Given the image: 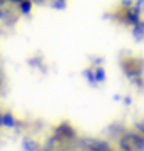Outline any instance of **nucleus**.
I'll use <instances>...</instances> for the list:
<instances>
[{
	"mask_svg": "<svg viewBox=\"0 0 144 151\" xmlns=\"http://www.w3.org/2000/svg\"><path fill=\"white\" fill-rule=\"evenodd\" d=\"M121 67H123L124 74L129 81L133 82L134 86L143 87L144 81H143V72H144V59H139V57H123L121 59Z\"/></svg>",
	"mask_w": 144,
	"mask_h": 151,
	"instance_id": "f257e3e1",
	"label": "nucleus"
},
{
	"mask_svg": "<svg viewBox=\"0 0 144 151\" xmlns=\"http://www.w3.org/2000/svg\"><path fill=\"white\" fill-rule=\"evenodd\" d=\"M0 126H2V114H0Z\"/></svg>",
	"mask_w": 144,
	"mask_h": 151,
	"instance_id": "f3484780",
	"label": "nucleus"
},
{
	"mask_svg": "<svg viewBox=\"0 0 144 151\" xmlns=\"http://www.w3.org/2000/svg\"><path fill=\"white\" fill-rule=\"evenodd\" d=\"M114 17H116L119 22H123L124 25H129V27H134V25H138L139 22L143 20V14H141L134 5L128 7V9H123V7L117 5Z\"/></svg>",
	"mask_w": 144,
	"mask_h": 151,
	"instance_id": "f03ea898",
	"label": "nucleus"
},
{
	"mask_svg": "<svg viewBox=\"0 0 144 151\" xmlns=\"http://www.w3.org/2000/svg\"><path fill=\"white\" fill-rule=\"evenodd\" d=\"M65 5H67V0H54L52 2V7L57 10H64Z\"/></svg>",
	"mask_w": 144,
	"mask_h": 151,
	"instance_id": "f8f14e48",
	"label": "nucleus"
},
{
	"mask_svg": "<svg viewBox=\"0 0 144 151\" xmlns=\"http://www.w3.org/2000/svg\"><path fill=\"white\" fill-rule=\"evenodd\" d=\"M22 150L24 151H37L39 145L34 139H30V138H25V139L22 141Z\"/></svg>",
	"mask_w": 144,
	"mask_h": 151,
	"instance_id": "6e6552de",
	"label": "nucleus"
},
{
	"mask_svg": "<svg viewBox=\"0 0 144 151\" xmlns=\"http://www.w3.org/2000/svg\"><path fill=\"white\" fill-rule=\"evenodd\" d=\"M117 146H119V151H134V150H133V146H131V143L128 141V138H126L124 134L119 138Z\"/></svg>",
	"mask_w": 144,
	"mask_h": 151,
	"instance_id": "9d476101",
	"label": "nucleus"
},
{
	"mask_svg": "<svg viewBox=\"0 0 144 151\" xmlns=\"http://www.w3.org/2000/svg\"><path fill=\"white\" fill-rule=\"evenodd\" d=\"M30 10H32V2L30 0H22L20 2V12L22 14H30Z\"/></svg>",
	"mask_w": 144,
	"mask_h": 151,
	"instance_id": "9b49d317",
	"label": "nucleus"
},
{
	"mask_svg": "<svg viewBox=\"0 0 144 151\" xmlns=\"http://www.w3.org/2000/svg\"><path fill=\"white\" fill-rule=\"evenodd\" d=\"M94 77H96V82H97V86H99V84H104V82L107 81L106 69H104L102 65H97V67H94Z\"/></svg>",
	"mask_w": 144,
	"mask_h": 151,
	"instance_id": "0eeeda50",
	"label": "nucleus"
},
{
	"mask_svg": "<svg viewBox=\"0 0 144 151\" xmlns=\"http://www.w3.org/2000/svg\"><path fill=\"white\" fill-rule=\"evenodd\" d=\"M131 34H133V39H134V40L143 42V40H144V20H141L138 25L131 27Z\"/></svg>",
	"mask_w": 144,
	"mask_h": 151,
	"instance_id": "39448f33",
	"label": "nucleus"
},
{
	"mask_svg": "<svg viewBox=\"0 0 144 151\" xmlns=\"http://www.w3.org/2000/svg\"><path fill=\"white\" fill-rule=\"evenodd\" d=\"M82 76H84V79L87 81V84L92 87H97V82H96V77H94V67H85L82 70Z\"/></svg>",
	"mask_w": 144,
	"mask_h": 151,
	"instance_id": "423d86ee",
	"label": "nucleus"
},
{
	"mask_svg": "<svg viewBox=\"0 0 144 151\" xmlns=\"http://www.w3.org/2000/svg\"><path fill=\"white\" fill-rule=\"evenodd\" d=\"M136 131H138L139 134L144 136V119H141V121H138V123H136Z\"/></svg>",
	"mask_w": 144,
	"mask_h": 151,
	"instance_id": "ddd939ff",
	"label": "nucleus"
},
{
	"mask_svg": "<svg viewBox=\"0 0 144 151\" xmlns=\"http://www.w3.org/2000/svg\"><path fill=\"white\" fill-rule=\"evenodd\" d=\"M124 136L128 138V141L131 143L134 151H144V136L143 134H139L138 131H129Z\"/></svg>",
	"mask_w": 144,
	"mask_h": 151,
	"instance_id": "20e7f679",
	"label": "nucleus"
},
{
	"mask_svg": "<svg viewBox=\"0 0 144 151\" xmlns=\"http://www.w3.org/2000/svg\"><path fill=\"white\" fill-rule=\"evenodd\" d=\"M134 5V0H121L119 2V7H123V9H128V7H133Z\"/></svg>",
	"mask_w": 144,
	"mask_h": 151,
	"instance_id": "2eb2a0df",
	"label": "nucleus"
},
{
	"mask_svg": "<svg viewBox=\"0 0 144 151\" xmlns=\"http://www.w3.org/2000/svg\"><path fill=\"white\" fill-rule=\"evenodd\" d=\"M84 146L87 151H114L111 143L104 139H85Z\"/></svg>",
	"mask_w": 144,
	"mask_h": 151,
	"instance_id": "7ed1b4c3",
	"label": "nucleus"
},
{
	"mask_svg": "<svg viewBox=\"0 0 144 151\" xmlns=\"http://www.w3.org/2000/svg\"><path fill=\"white\" fill-rule=\"evenodd\" d=\"M124 103H126V104L129 106V104H131V97H129V96H126V97H124Z\"/></svg>",
	"mask_w": 144,
	"mask_h": 151,
	"instance_id": "dca6fc26",
	"label": "nucleus"
},
{
	"mask_svg": "<svg viewBox=\"0 0 144 151\" xmlns=\"http://www.w3.org/2000/svg\"><path fill=\"white\" fill-rule=\"evenodd\" d=\"M2 126H5V128H14V126H15V118H14V114H10V113L2 114Z\"/></svg>",
	"mask_w": 144,
	"mask_h": 151,
	"instance_id": "1a4fd4ad",
	"label": "nucleus"
},
{
	"mask_svg": "<svg viewBox=\"0 0 144 151\" xmlns=\"http://www.w3.org/2000/svg\"><path fill=\"white\" fill-rule=\"evenodd\" d=\"M134 7H136L141 14H144V0H134Z\"/></svg>",
	"mask_w": 144,
	"mask_h": 151,
	"instance_id": "4468645a",
	"label": "nucleus"
}]
</instances>
